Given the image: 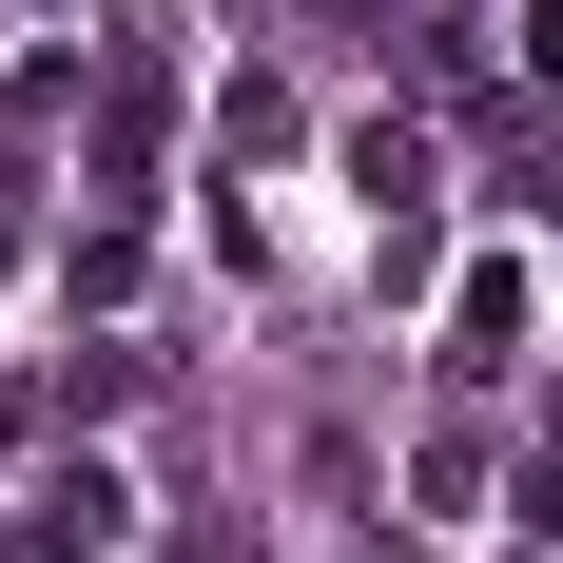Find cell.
Wrapping results in <instances>:
<instances>
[{"instance_id": "obj_3", "label": "cell", "mask_w": 563, "mask_h": 563, "mask_svg": "<svg viewBox=\"0 0 563 563\" xmlns=\"http://www.w3.org/2000/svg\"><path fill=\"white\" fill-rule=\"evenodd\" d=\"M506 350H525V253H486L448 291V369H506Z\"/></svg>"}, {"instance_id": "obj_2", "label": "cell", "mask_w": 563, "mask_h": 563, "mask_svg": "<svg viewBox=\"0 0 563 563\" xmlns=\"http://www.w3.org/2000/svg\"><path fill=\"white\" fill-rule=\"evenodd\" d=\"M156 156H175V78L117 58V78H98V156H78V175H98V195H156Z\"/></svg>"}, {"instance_id": "obj_4", "label": "cell", "mask_w": 563, "mask_h": 563, "mask_svg": "<svg viewBox=\"0 0 563 563\" xmlns=\"http://www.w3.org/2000/svg\"><path fill=\"white\" fill-rule=\"evenodd\" d=\"M350 195H369V214H428V136L369 117V136H350Z\"/></svg>"}, {"instance_id": "obj_7", "label": "cell", "mask_w": 563, "mask_h": 563, "mask_svg": "<svg viewBox=\"0 0 563 563\" xmlns=\"http://www.w3.org/2000/svg\"><path fill=\"white\" fill-rule=\"evenodd\" d=\"M506 20H525V58H544V78H563V0H506Z\"/></svg>"}, {"instance_id": "obj_6", "label": "cell", "mask_w": 563, "mask_h": 563, "mask_svg": "<svg viewBox=\"0 0 563 563\" xmlns=\"http://www.w3.org/2000/svg\"><path fill=\"white\" fill-rule=\"evenodd\" d=\"M525 525L563 544V389H544V448H525Z\"/></svg>"}, {"instance_id": "obj_1", "label": "cell", "mask_w": 563, "mask_h": 563, "mask_svg": "<svg viewBox=\"0 0 563 563\" xmlns=\"http://www.w3.org/2000/svg\"><path fill=\"white\" fill-rule=\"evenodd\" d=\"M117 506H136V486H117L98 448L40 466V486H20V525H0V563H98V544H117Z\"/></svg>"}, {"instance_id": "obj_5", "label": "cell", "mask_w": 563, "mask_h": 563, "mask_svg": "<svg viewBox=\"0 0 563 563\" xmlns=\"http://www.w3.org/2000/svg\"><path fill=\"white\" fill-rule=\"evenodd\" d=\"M506 195H525V214H544V233H563V117H544V98H525V117H506Z\"/></svg>"}]
</instances>
